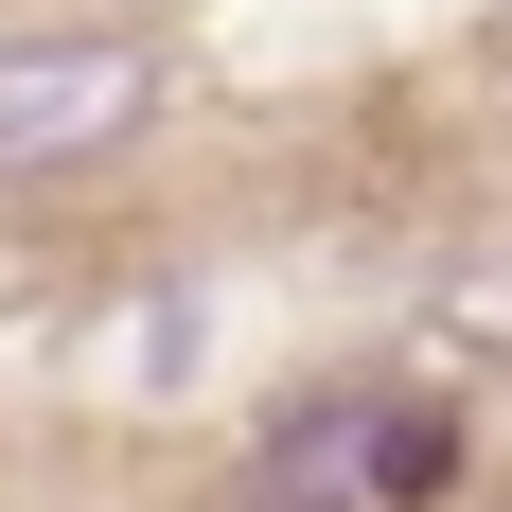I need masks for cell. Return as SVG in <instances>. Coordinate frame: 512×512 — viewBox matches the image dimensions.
Instances as JSON below:
<instances>
[{
    "instance_id": "2",
    "label": "cell",
    "mask_w": 512,
    "mask_h": 512,
    "mask_svg": "<svg viewBox=\"0 0 512 512\" xmlns=\"http://www.w3.org/2000/svg\"><path fill=\"white\" fill-rule=\"evenodd\" d=\"M159 106V71L124 36H18L0 53V159H89V142H124Z\"/></svg>"
},
{
    "instance_id": "1",
    "label": "cell",
    "mask_w": 512,
    "mask_h": 512,
    "mask_svg": "<svg viewBox=\"0 0 512 512\" xmlns=\"http://www.w3.org/2000/svg\"><path fill=\"white\" fill-rule=\"evenodd\" d=\"M460 477V424L442 407H389V389H301V407H265L248 477L230 512H407Z\"/></svg>"
}]
</instances>
